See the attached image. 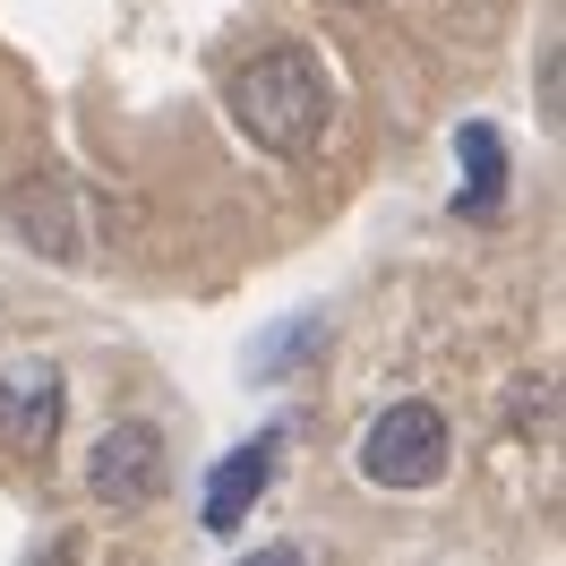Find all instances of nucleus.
<instances>
[{"mask_svg":"<svg viewBox=\"0 0 566 566\" xmlns=\"http://www.w3.org/2000/svg\"><path fill=\"white\" fill-rule=\"evenodd\" d=\"M266 481H275V429H258L249 447H232V455L207 472V524L232 532L249 506H258V490H266Z\"/></svg>","mask_w":566,"mask_h":566,"instance_id":"423d86ee","label":"nucleus"},{"mask_svg":"<svg viewBox=\"0 0 566 566\" xmlns=\"http://www.w3.org/2000/svg\"><path fill=\"white\" fill-rule=\"evenodd\" d=\"M318 335H326L318 318H292V326H275V335L258 344V360H249V378H292V369H301V353H310Z\"/></svg>","mask_w":566,"mask_h":566,"instance_id":"6e6552de","label":"nucleus"},{"mask_svg":"<svg viewBox=\"0 0 566 566\" xmlns=\"http://www.w3.org/2000/svg\"><path fill=\"white\" fill-rule=\"evenodd\" d=\"M455 155L472 164V189H463V214H497V198H506V146H497L490 120H472L455 138Z\"/></svg>","mask_w":566,"mask_h":566,"instance_id":"0eeeda50","label":"nucleus"},{"mask_svg":"<svg viewBox=\"0 0 566 566\" xmlns=\"http://www.w3.org/2000/svg\"><path fill=\"white\" fill-rule=\"evenodd\" d=\"M61 403H70L61 360H9V369H0V438L43 447V438L61 429Z\"/></svg>","mask_w":566,"mask_h":566,"instance_id":"20e7f679","label":"nucleus"},{"mask_svg":"<svg viewBox=\"0 0 566 566\" xmlns=\"http://www.w3.org/2000/svg\"><path fill=\"white\" fill-rule=\"evenodd\" d=\"M164 429L155 421H112L95 438V455H86V497H104V506H146V497H164Z\"/></svg>","mask_w":566,"mask_h":566,"instance_id":"7ed1b4c3","label":"nucleus"},{"mask_svg":"<svg viewBox=\"0 0 566 566\" xmlns=\"http://www.w3.org/2000/svg\"><path fill=\"white\" fill-rule=\"evenodd\" d=\"M447 412L438 403H387L378 421L360 429V472L378 481V490H429L438 472H447Z\"/></svg>","mask_w":566,"mask_h":566,"instance_id":"f03ea898","label":"nucleus"},{"mask_svg":"<svg viewBox=\"0 0 566 566\" xmlns=\"http://www.w3.org/2000/svg\"><path fill=\"white\" fill-rule=\"evenodd\" d=\"M241 566H301V558H292V549H249Z\"/></svg>","mask_w":566,"mask_h":566,"instance_id":"1a4fd4ad","label":"nucleus"},{"mask_svg":"<svg viewBox=\"0 0 566 566\" xmlns=\"http://www.w3.org/2000/svg\"><path fill=\"white\" fill-rule=\"evenodd\" d=\"M326 70L301 52V43H275V52H258L232 70V120H241L249 138L266 146V155H310L326 138Z\"/></svg>","mask_w":566,"mask_h":566,"instance_id":"f257e3e1","label":"nucleus"},{"mask_svg":"<svg viewBox=\"0 0 566 566\" xmlns=\"http://www.w3.org/2000/svg\"><path fill=\"white\" fill-rule=\"evenodd\" d=\"M9 214H18V241L43 249V258H77V249H86V232H77V189H70V180H52V172L18 180Z\"/></svg>","mask_w":566,"mask_h":566,"instance_id":"39448f33","label":"nucleus"}]
</instances>
